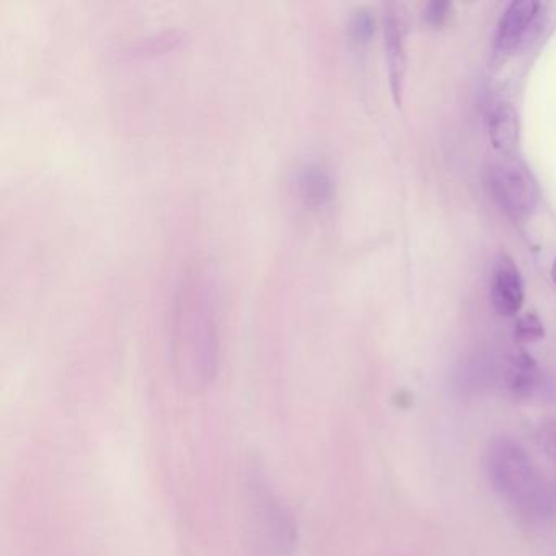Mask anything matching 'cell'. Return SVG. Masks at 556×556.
Returning <instances> with one entry per match:
<instances>
[{"label":"cell","mask_w":556,"mask_h":556,"mask_svg":"<svg viewBox=\"0 0 556 556\" xmlns=\"http://www.w3.org/2000/svg\"><path fill=\"white\" fill-rule=\"evenodd\" d=\"M174 353L178 372L190 386H206L216 372L217 337L211 288L188 279L175 301Z\"/></svg>","instance_id":"1"},{"label":"cell","mask_w":556,"mask_h":556,"mask_svg":"<svg viewBox=\"0 0 556 556\" xmlns=\"http://www.w3.org/2000/svg\"><path fill=\"white\" fill-rule=\"evenodd\" d=\"M247 503L255 556L291 555L295 545L294 517L256 467L247 473Z\"/></svg>","instance_id":"2"},{"label":"cell","mask_w":556,"mask_h":556,"mask_svg":"<svg viewBox=\"0 0 556 556\" xmlns=\"http://www.w3.org/2000/svg\"><path fill=\"white\" fill-rule=\"evenodd\" d=\"M488 473L494 490L526 513H542L546 493L539 471L517 442L497 438L488 452Z\"/></svg>","instance_id":"3"},{"label":"cell","mask_w":556,"mask_h":556,"mask_svg":"<svg viewBox=\"0 0 556 556\" xmlns=\"http://www.w3.org/2000/svg\"><path fill=\"white\" fill-rule=\"evenodd\" d=\"M490 188L497 206L514 223H523L535 213L540 188L526 162L516 157L503 159L490 172Z\"/></svg>","instance_id":"4"},{"label":"cell","mask_w":556,"mask_h":556,"mask_svg":"<svg viewBox=\"0 0 556 556\" xmlns=\"http://www.w3.org/2000/svg\"><path fill=\"white\" fill-rule=\"evenodd\" d=\"M383 37H386L387 70H389L390 90L396 106L402 105L403 86L406 76V28L396 5H387L383 21Z\"/></svg>","instance_id":"5"},{"label":"cell","mask_w":556,"mask_h":556,"mask_svg":"<svg viewBox=\"0 0 556 556\" xmlns=\"http://www.w3.org/2000/svg\"><path fill=\"white\" fill-rule=\"evenodd\" d=\"M540 11H542V4L533 0H519L507 5L494 37V54L497 58L509 56L520 47L539 18Z\"/></svg>","instance_id":"6"},{"label":"cell","mask_w":556,"mask_h":556,"mask_svg":"<svg viewBox=\"0 0 556 556\" xmlns=\"http://www.w3.org/2000/svg\"><path fill=\"white\" fill-rule=\"evenodd\" d=\"M526 301V286L513 258L500 255L491 276V302L494 311L503 317H516Z\"/></svg>","instance_id":"7"},{"label":"cell","mask_w":556,"mask_h":556,"mask_svg":"<svg viewBox=\"0 0 556 556\" xmlns=\"http://www.w3.org/2000/svg\"><path fill=\"white\" fill-rule=\"evenodd\" d=\"M490 139L504 159L514 157L520 139L519 115L510 103H500L490 113Z\"/></svg>","instance_id":"8"},{"label":"cell","mask_w":556,"mask_h":556,"mask_svg":"<svg viewBox=\"0 0 556 556\" xmlns=\"http://www.w3.org/2000/svg\"><path fill=\"white\" fill-rule=\"evenodd\" d=\"M507 389L520 399H529L539 392L542 372L535 361L527 353L514 354L509 357L504 370Z\"/></svg>","instance_id":"9"},{"label":"cell","mask_w":556,"mask_h":556,"mask_svg":"<svg viewBox=\"0 0 556 556\" xmlns=\"http://www.w3.org/2000/svg\"><path fill=\"white\" fill-rule=\"evenodd\" d=\"M298 191L311 207H321L333 197V180L318 164H305L298 172Z\"/></svg>","instance_id":"10"},{"label":"cell","mask_w":556,"mask_h":556,"mask_svg":"<svg viewBox=\"0 0 556 556\" xmlns=\"http://www.w3.org/2000/svg\"><path fill=\"white\" fill-rule=\"evenodd\" d=\"M517 340L522 343H535L545 337V328H543L542 320L535 312H529L517 320L516 330H514Z\"/></svg>","instance_id":"11"},{"label":"cell","mask_w":556,"mask_h":556,"mask_svg":"<svg viewBox=\"0 0 556 556\" xmlns=\"http://www.w3.org/2000/svg\"><path fill=\"white\" fill-rule=\"evenodd\" d=\"M452 5L448 2H442V0H434V2H429L426 5L425 11H422V18H425L426 24L432 28H441L445 22L451 17Z\"/></svg>","instance_id":"12"},{"label":"cell","mask_w":556,"mask_h":556,"mask_svg":"<svg viewBox=\"0 0 556 556\" xmlns=\"http://www.w3.org/2000/svg\"><path fill=\"white\" fill-rule=\"evenodd\" d=\"M351 30H353L357 40H369L376 31V18H374L372 12L367 11V9H361L359 12H356L353 22H351Z\"/></svg>","instance_id":"13"},{"label":"cell","mask_w":556,"mask_h":556,"mask_svg":"<svg viewBox=\"0 0 556 556\" xmlns=\"http://www.w3.org/2000/svg\"><path fill=\"white\" fill-rule=\"evenodd\" d=\"M536 439H539V444L540 447L543 448V452H545L553 462H556V419L545 422V425L539 429Z\"/></svg>","instance_id":"14"},{"label":"cell","mask_w":556,"mask_h":556,"mask_svg":"<svg viewBox=\"0 0 556 556\" xmlns=\"http://www.w3.org/2000/svg\"><path fill=\"white\" fill-rule=\"evenodd\" d=\"M552 279H553V282H555V285H556V260H555V263H553V266H552Z\"/></svg>","instance_id":"15"}]
</instances>
